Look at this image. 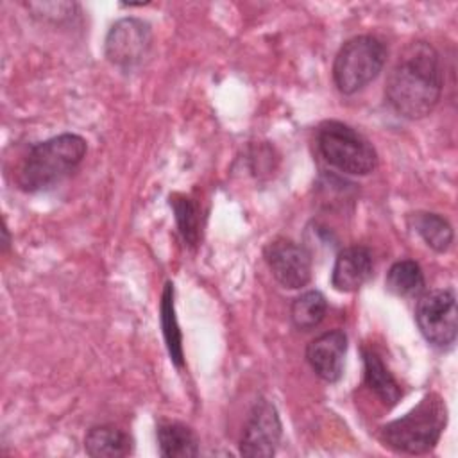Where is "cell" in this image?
I'll use <instances>...</instances> for the list:
<instances>
[{
  "instance_id": "obj_1",
  "label": "cell",
  "mask_w": 458,
  "mask_h": 458,
  "mask_svg": "<svg viewBox=\"0 0 458 458\" xmlns=\"http://www.w3.org/2000/svg\"><path fill=\"white\" fill-rule=\"evenodd\" d=\"M444 72L440 55L428 41H413L399 54L385 86L390 107L408 118L428 116L440 100Z\"/></svg>"
},
{
  "instance_id": "obj_2",
  "label": "cell",
  "mask_w": 458,
  "mask_h": 458,
  "mask_svg": "<svg viewBox=\"0 0 458 458\" xmlns=\"http://www.w3.org/2000/svg\"><path fill=\"white\" fill-rule=\"evenodd\" d=\"M88 145L79 134L64 132L34 145L23 157L16 182L27 193L45 191L66 179L82 163Z\"/></svg>"
},
{
  "instance_id": "obj_3",
  "label": "cell",
  "mask_w": 458,
  "mask_h": 458,
  "mask_svg": "<svg viewBox=\"0 0 458 458\" xmlns=\"http://www.w3.org/2000/svg\"><path fill=\"white\" fill-rule=\"evenodd\" d=\"M445 422V401L438 394L431 392L426 394L406 415L385 424L379 429V440L397 453L424 454L437 445Z\"/></svg>"
},
{
  "instance_id": "obj_4",
  "label": "cell",
  "mask_w": 458,
  "mask_h": 458,
  "mask_svg": "<svg viewBox=\"0 0 458 458\" xmlns=\"http://www.w3.org/2000/svg\"><path fill=\"white\" fill-rule=\"evenodd\" d=\"M386 63V47L376 36H354L335 55L333 81L340 93L354 95L370 84Z\"/></svg>"
},
{
  "instance_id": "obj_5",
  "label": "cell",
  "mask_w": 458,
  "mask_h": 458,
  "mask_svg": "<svg viewBox=\"0 0 458 458\" xmlns=\"http://www.w3.org/2000/svg\"><path fill=\"white\" fill-rule=\"evenodd\" d=\"M317 145L322 157L336 170L351 175H367L377 166L372 143L347 123L331 120L318 127Z\"/></svg>"
},
{
  "instance_id": "obj_6",
  "label": "cell",
  "mask_w": 458,
  "mask_h": 458,
  "mask_svg": "<svg viewBox=\"0 0 458 458\" xmlns=\"http://www.w3.org/2000/svg\"><path fill=\"white\" fill-rule=\"evenodd\" d=\"M415 322L422 336L433 347H451L458 333V308L454 290L440 288L420 295L415 308Z\"/></svg>"
},
{
  "instance_id": "obj_7",
  "label": "cell",
  "mask_w": 458,
  "mask_h": 458,
  "mask_svg": "<svg viewBox=\"0 0 458 458\" xmlns=\"http://www.w3.org/2000/svg\"><path fill=\"white\" fill-rule=\"evenodd\" d=\"M152 47V29L140 18H122L111 25L104 41L107 61L120 70H134L147 59Z\"/></svg>"
},
{
  "instance_id": "obj_8",
  "label": "cell",
  "mask_w": 458,
  "mask_h": 458,
  "mask_svg": "<svg viewBox=\"0 0 458 458\" xmlns=\"http://www.w3.org/2000/svg\"><path fill=\"white\" fill-rule=\"evenodd\" d=\"M281 433L283 426L276 406L267 399H259L243 426L240 453L249 458H268L277 451Z\"/></svg>"
},
{
  "instance_id": "obj_9",
  "label": "cell",
  "mask_w": 458,
  "mask_h": 458,
  "mask_svg": "<svg viewBox=\"0 0 458 458\" xmlns=\"http://www.w3.org/2000/svg\"><path fill=\"white\" fill-rule=\"evenodd\" d=\"M265 261L276 281L288 290L302 288L311 279V254L288 238L270 242L265 247Z\"/></svg>"
},
{
  "instance_id": "obj_10",
  "label": "cell",
  "mask_w": 458,
  "mask_h": 458,
  "mask_svg": "<svg viewBox=\"0 0 458 458\" xmlns=\"http://www.w3.org/2000/svg\"><path fill=\"white\" fill-rule=\"evenodd\" d=\"M347 352V335L333 329L313 338L306 347V360L311 370L324 381L335 383L344 372V358Z\"/></svg>"
},
{
  "instance_id": "obj_11",
  "label": "cell",
  "mask_w": 458,
  "mask_h": 458,
  "mask_svg": "<svg viewBox=\"0 0 458 458\" xmlns=\"http://www.w3.org/2000/svg\"><path fill=\"white\" fill-rule=\"evenodd\" d=\"M374 263L372 254L363 245H351L338 252L333 272H331V284L335 290L351 293L360 290L372 276Z\"/></svg>"
},
{
  "instance_id": "obj_12",
  "label": "cell",
  "mask_w": 458,
  "mask_h": 458,
  "mask_svg": "<svg viewBox=\"0 0 458 458\" xmlns=\"http://www.w3.org/2000/svg\"><path fill=\"white\" fill-rule=\"evenodd\" d=\"M361 356H363L365 385L379 397V401L385 406L390 408V406L397 404V401L403 395V390H401V385L397 383V379L392 376V372L383 363L381 356L370 347H363Z\"/></svg>"
},
{
  "instance_id": "obj_13",
  "label": "cell",
  "mask_w": 458,
  "mask_h": 458,
  "mask_svg": "<svg viewBox=\"0 0 458 458\" xmlns=\"http://www.w3.org/2000/svg\"><path fill=\"white\" fill-rule=\"evenodd\" d=\"M132 449V438L113 424L93 426L84 437V451L93 458H122Z\"/></svg>"
},
{
  "instance_id": "obj_14",
  "label": "cell",
  "mask_w": 458,
  "mask_h": 458,
  "mask_svg": "<svg viewBox=\"0 0 458 458\" xmlns=\"http://www.w3.org/2000/svg\"><path fill=\"white\" fill-rule=\"evenodd\" d=\"M157 444L165 458H191L199 454V437L190 426L177 420H161L157 424Z\"/></svg>"
},
{
  "instance_id": "obj_15",
  "label": "cell",
  "mask_w": 458,
  "mask_h": 458,
  "mask_svg": "<svg viewBox=\"0 0 458 458\" xmlns=\"http://www.w3.org/2000/svg\"><path fill=\"white\" fill-rule=\"evenodd\" d=\"M159 318H161V329L163 338L166 344L168 356L175 367L184 365V352H182V335L177 324L175 317V304H174V284L168 281L165 284L163 295H161V306H159Z\"/></svg>"
},
{
  "instance_id": "obj_16",
  "label": "cell",
  "mask_w": 458,
  "mask_h": 458,
  "mask_svg": "<svg viewBox=\"0 0 458 458\" xmlns=\"http://www.w3.org/2000/svg\"><path fill=\"white\" fill-rule=\"evenodd\" d=\"M385 284H386V290L392 292L394 295L415 297L422 293L426 281H424V272L417 261L401 259L388 268Z\"/></svg>"
},
{
  "instance_id": "obj_17",
  "label": "cell",
  "mask_w": 458,
  "mask_h": 458,
  "mask_svg": "<svg viewBox=\"0 0 458 458\" xmlns=\"http://www.w3.org/2000/svg\"><path fill=\"white\" fill-rule=\"evenodd\" d=\"M411 224L426 245L435 252H445L451 247L454 236L453 227L442 215L420 211L411 216Z\"/></svg>"
},
{
  "instance_id": "obj_18",
  "label": "cell",
  "mask_w": 458,
  "mask_h": 458,
  "mask_svg": "<svg viewBox=\"0 0 458 458\" xmlns=\"http://www.w3.org/2000/svg\"><path fill=\"white\" fill-rule=\"evenodd\" d=\"M326 310V297L317 290H308L293 299L290 306V318L297 329L310 331L322 322Z\"/></svg>"
},
{
  "instance_id": "obj_19",
  "label": "cell",
  "mask_w": 458,
  "mask_h": 458,
  "mask_svg": "<svg viewBox=\"0 0 458 458\" xmlns=\"http://www.w3.org/2000/svg\"><path fill=\"white\" fill-rule=\"evenodd\" d=\"M170 206L175 215V222L182 240L195 247L200 240V209L199 204L182 193L170 195Z\"/></svg>"
},
{
  "instance_id": "obj_20",
  "label": "cell",
  "mask_w": 458,
  "mask_h": 458,
  "mask_svg": "<svg viewBox=\"0 0 458 458\" xmlns=\"http://www.w3.org/2000/svg\"><path fill=\"white\" fill-rule=\"evenodd\" d=\"M25 7L32 13V16L52 23L68 21L79 11L75 2H27Z\"/></svg>"
}]
</instances>
